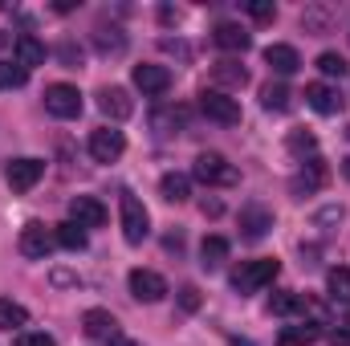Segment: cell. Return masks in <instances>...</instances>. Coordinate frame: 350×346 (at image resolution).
Returning a JSON list of instances; mask_svg holds the SVG:
<instances>
[{
  "mask_svg": "<svg viewBox=\"0 0 350 346\" xmlns=\"http://www.w3.org/2000/svg\"><path fill=\"white\" fill-rule=\"evenodd\" d=\"M122 151H126L122 131H114V127H98V131H90V155H94V163H114Z\"/></svg>",
  "mask_w": 350,
  "mask_h": 346,
  "instance_id": "52a82bcc",
  "label": "cell"
},
{
  "mask_svg": "<svg viewBox=\"0 0 350 346\" xmlns=\"http://www.w3.org/2000/svg\"><path fill=\"white\" fill-rule=\"evenodd\" d=\"M98 110H102L110 122H122V118L135 114V102H131V94L122 86H102L98 90Z\"/></svg>",
  "mask_w": 350,
  "mask_h": 346,
  "instance_id": "7c38bea8",
  "label": "cell"
},
{
  "mask_svg": "<svg viewBox=\"0 0 350 346\" xmlns=\"http://www.w3.org/2000/svg\"><path fill=\"white\" fill-rule=\"evenodd\" d=\"M8 45H12V37H8V33L0 29V49H8Z\"/></svg>",
  "mask_w": 350,
  "mask_h": 346,
  "instance_id": "ee69618b",
  "label": "cell"
},
{
  "mask_svg": "<svg viewBox=\"0 0 350 346\" xmlns=\"http://www.w3.org/2000/svg\"><path fill=\"white\" fill-rule=\"evenodd\" d=\"M301 25H306L310 33H326V25H330V12H326V8H306V12H301Z\"/></svg>",
  "mask_w": 350,
  "mask_h": 346,
  "instance_id": "e575fe53",
  "label": "cell"
},
{
  "mask_svg": "<svg viewBox=\"0 0 350 346\" xmlns=\"http://www.w3.org/2000/svg\"><path fill=\"white\" fill-rule=\"evenodd\" d=\"M151 131L155 135H179V131H187V106H155L151 110Z\"/></svg>",
  "mask_w": 350,
  "mask_h": 346,
  "instance_id": "5bb4252c",
  "label": "cell"
},
{
  "mask_svg": "<svg viewBox=\"0 0 350 346\" xmlns=\"http://www.w3.org/2000/svg\"><path fill=\"white\" fill-rule=\"evenodd\" d=\"M25 322H29V310L21 302H12V297H0V330H16L21 334Z\"/></svg>",
  "mask_w": 350,
  "mask_h": 346,
  "instance_id": "4316f807",
  "label": "cell"
},
{
  "mask_svg": "<svg viewBox=\"0 0 350 346\" xmlns=\"http://www.w3.org/2000/svg\"><path fill=\"white\" fill-rule=\"evenodd\" d=\"M159 49H163V53H175V57H183V62L191 57V49H187L183 41H172V37H163V41H159Z\"/></svg>",
  "mask_w": 350,
  "mask_h": 346,
  "instance_id": "ab89813d",
  "label": "cell"
},
{
  "mask_svg": "<svg viewBox=\"0 0 350 346\" xmlns=\"http://www.w3.org/2000/svg\"><path fill=\"white\" fill-rule=\"evenodd\" d=\"M131 297L155 306V302L167 297V281H163L155 269H131Z\"/></svg>",
  "mask_w": 350,
  "mask_h": 346,
  "instance_id": "ba28073f",
  "label": "cell"
},
{
  "mask_svg": "<svg viewBox=\"0 0 350 346\" xmlns=\"http://www.w3.org/2000/svg\"><path fill=\"white\" fill-rule=\"evenodd\" d=\"M330 346H350V330H334L330 334Z\"/></svg>",
  "mask_w": 350,
  "mask_h": 346,
  "instance_id": "b9f144b4",
  "label": "cell"
},
{
  "mask_svg": "<svg viewBox=\"0 0 350 346\" xmlns=\"http://www.w3.org/2000/svg\"><path fill=\"white\" fill-rule=\"evenodd\" d=\"M285 147H289L293 155H314V151H318V139H314V131H289Z\"/></svg>",
  "mask_w": 350,
  "mask_h": 346,
  "instance_id": "d6a6232c",
  "label": "cell"
},
{
  "mask_svg": "<svg viewBox=\"0 0 350 346\" xmlns=\"http://www.w3.org/2000/svg\"><path fill=\"white\" fill-rule=\"evenodd\" d=\"M318 326H310V322H297V326H281L277 330V346H314L318 343Z\"/></svg>",
  "mask_w": 350,
  "mask_h": 346,
  "instance_id": "603a6c76",
  "label": "cell"
},
{
  "mask_svg": "<svg viewBox=\"0 0 350 346\" xmlns=\"http://www.w3.org/2000/svg\"><path fill=\"white\" fill-rule=\"evenodd\" d=\"M200 208H204V216H220V212H224V204H220V200H204Z\"/></svg>",
  "mask_w": 350,
  "mask_h": 346,
  "instance_id": "60d3db41",
  "label": "cell"
},
{
  "mask_svg": "<svg viewBox=\"0 0 350 346\" xmlns=\"http://www.w3.org/2000/svg\"><path fill=\"white\" fill-rule=\"evenodd\" d=\"M82 330H86L90 338H102V343H106V338L118 334V322H114L110 310H86V314H82Z\"/></svg>",
  "mask_w": 350,
  "mask_h": 346,
  "instance_id": "ffe728a7",
  "label": "cell"
},
{
  "mask_svg": "<svg viewBox=\"0 0 350 346\" xmlns=\"http://www.w3.org/2000/svg\"><path fill=\"white\" fill-rule=\"evenodd\" d=\"M57 57L66 62V70H78L82 66V49H74V41H62L57 45Z\"/></svg>",
  "mask_w": 350,
  "mask_h": 346,
  "instance_id": "74e56055",
  "label": "cell"
},
{
  "mask_svg": "<svg viewBox=\"0 0 350 346\" xmlns=\"http://www.w3.org/2000/svg\"><path fill=\"white\" fill-rule=\"evenodd\" d=\"M318 70H322L326 78H342V74H347V57H342V53H322V57H318Z\"/></svg>",
  "mask_w": 350,
  "mask_h": 346,
  "instance_id": "836d02e7",
  "label": "cell"
},
{
  "mask_svg": "<svg viewBox=\"0 0 350 346\" xmlns=\"http://www.w3.org/2000/svg\"><path fill=\"white\" fill-rule=\"evenodd\" d=\"M269 310H273L277 318H293V314H301V310H306V297H301V293H273Z\"/></svg>",
  "mask_w": 350,
  "mask_h": 346,
  "instance_id": "f546056e",
  "label": "cell"
},
{
  "mask_svg": "<svg viewBox=\"0 0 350 346\" xmlns=\"http://www.w3.org/2000/svg\"><path fill=\"white\" fill-rule=\"evenodd\" d=\"M106 346H139L135 338H122V334H114V338H106Z\"/></svg>",
  "mask_w": 350,
  "mask_h": 346,
  "instance_id": "7bdbcfd3",
  "label": "cell"
},
{
  "mask_svg": "<svg viewBox=\"0 0 350 346\" xmlns=\"http://www.w3.org/2000/svg\"><path fill=\"white\" fill-rule=\"evenodd\" d=\"M326 179H330V168H326V159L310 155V159L301 163V172L289 179V191H293V196H314V191H318Z\"/></svg>",
  "mask_w": 350,
  "mask_h": 346,
  "instance_id": "9c48e42d",
  "label": "cell"
},
{
  "mask_svg": "<svg viewBox=\"0 0 350 346\" xmlns=\"http://www.w3.org/2000/svg\"><path fill=\"white\" fill-rule=\"evenodd\" d=\"M281 273V261L277 257H257V261H241L232 269V289L237 293H257L265 285H273Z\"/></svg>",
  "mask_w": 350,
  "mask_h": 346,
  "instance_id": "6da1fadb",
  "label": "cell"
},
{
  "mask_svg": "<svg viewBox=\"0 0 350 346\" xmlns=\"http://www.w3.org/2000/svg\"><path fill=\"white\" fill-rule=\"evenodd\" d=\"M265 62H269V70L281 74V78H289V74L301 70V57H297L293 45H269V49H265Z\"/></svg>",
  "mask_w": 350,
  "mask_h": 346,
  "instance_id": "d6986e66",
  "label": "cell"
},
{
  "mask_svg": "<svg viewBox=\"0 0 350 346\" xmlns=\"http://www.w3.org/2000/svg\"><path fill=\"white\" fill-rule=\"evenodd\" d=\"M273 232V208L265 204H245L241 208V237L245 241H265Z\"/></svg>",
  "mask_w": 350,
  "mask_h": 346,
  "instance_id": "30bf717a",
  "label": "cell"
},
{
  "mask_svg": "<svg viewBox=\"0 0 350 346\" xmlns=\"http://www.w3.org/2000/svg\"><path fill=\"white\" fill-rule=\"evenodd\" d=\"M306 102H310V110H318V114H338V110H342V94L334 86H326V82H310V86H306Z\"/></svg>",
  "mask_w": 350,
  "mask_h": 346,
  "instance_id": "e0dca14e",
  "label": "cell"
},
{
  "mask_svg": "<svg viewBox=\"0 0 350 346\" xmlns=\"http://www.w3.org/2000/svg\"><path fill=\"white\" fill-rule=\"evenodd\" d=\"M53 245H57V237H53L41 220H29V224L21 228V237H16L21 257H29V261H45L49 253H53Z\"/></svg>",
  "mask_w": 350,
  "mask_h": 346,
  "instance_id": "277c9868",
  "label": "cell"
},
{
  "mask_svg": "<svg viewBox=\"0 0 350 346\" xmlns=\"http://www.w3.org/2000/svg\"><path fill=\"white\" fill-rule=\"evenodd\" d=\"M212 82L241 90L245 82H249V74H245V66H237V62H216V66H212Z\"/></svg>",
  "mask_w": 350,
  "mask_h": 346,
  "instance_id": "83f0119b",
  "label": "cell"
},
{
  "mask_svg": "<svg viewBox=\"0 0 350 346\" xmlns=\"http://www.w3.org/2000/svg\"><path fill=\"white\" fill-rule=\"evenodd\" d=\"M342 175H347V179H350V159H342Z\"/></svg>",
  "mask_w": 350,
  "mask_h": 346,
  "instance_id": "bcb514c9",
  "label": "cell"
},
{
  "mask_svg": "<svg viewBox=\"0 0 350 346\" xmlns=\"http://www.w3.org/2000/svg\"><path fill=\"white\" fill-rule=\"evenodd\" d=\"M212 41H216L224 53H245V49L253 45V37H249L241 25H232V21H220V25L212 29Z\"/></svg>",
  "mask_w": 350,
  "mask_h": 346,
  "instance_id": "9a60e30c",
  "label": "cell"
},
{
  "mask_svg": "<svg viewBox=\"0 0 350 346\" xmlns=\"http://www.w3.org/2000/svg\"><path fill=\"white\" fill-rule=\"evenodd\" d=\"M135 86L143 94H167L172 90V70L167 66H135Z\"/></svg>",
  "mask_w": 350,
  "mask_h": 346,
  "instance_id": "ac0fdd59",
  "label": "cell"
},
{
  "mask_svg": "<svg viewBox=\"0 0 350 346\" xmlns=\"http://www.w3.org/2000/svg\"><path fill=\"white\" fill-rule=\"evenodd\" d=\"M200 110L212 122H220V127H237L241 122V102L228 98L224 90H200Z\"/></svg>",
  "mask_w": 350,
  "mask_h": 346,
  "instance_id": "5b68a950",
  "label": "cell"
},
{
  "mask_svg": "<svg viewBox=\"0 0 350 346\" xmlns=\"http://www.w3.org/2000/svg\"><path fill=\"white\" fill-rule=\"evenodd\" d=\"M159 196H163L167 204H183V200L191 196V175H183V172H167L163 179H159Z\"/></svg>",
  "mask_w": 350,
  "mask_h": 346,
  "instance_id": "7402d4cb",
  "label": "cell"
},
{
  "mask_svg": "<svg viewBox=\"0 0 350 346\" xmlns=\"http://www.w3.org/2000/svg\"><path fill=\"white\" fill-rule=\"evenodd\" d=\"M347 135H350V131H347Z\"/></svg>",
  "mask_w": 350,
  "mask_h": 346,
  "instance_id": "c3c4849f",
  "label": "cell"
},
{
  "mask_svg": "<svg viewBox=\"0 0 350 346\" xmlns=\"http://www.w3.org/2000/svg\"><path fill=\"white\" fill-rule=\"evenodd\" d=\"M179 310H183V314H196V310H200V289H196V285H183V289H179Z\"/></svg>",
  "mask_w": 350,
  "mask_h": 346,
  "instance_id": "f35d334b",
  "label": "cell"
},
{
  "mask_svg": "<svg viewBox=\"0 0 350 346\" xmlns=\"http://www.w3.org/2000/svg\"><path fill=\"white\" fill-rule=\"evenodd\" d=\"M228 261V241L224 237H204V245H200V265L204 269H220Z\"/></svg>",
  "mask_w": 350,
  "mask_h": 346,
  "instance_id": "d4e9b609",
  "label": "cell"
},
{
  "mask_svg": "<svg viewBox=\"0 0 350 346\" xmlns=\"http://www.w3.org/2000/svg\"><path fill=\"white\" fill-rule=\"evenodd\" d=\"M191 175H196L200 183H208V187H232V183L241 179V172H237L224 155H216V151L196 155V168H191Z\"/></svg>",
  "mask_w": 350,
  "mask_h": 346,
  "instance_id": "3957f363",
  "label": "cell"
},
{
  "mask_svg": "<svg viewBox=\"0 0 350 346\" xmlns=\"http://www.w3.org/2000/svg\"><path fill=\"white\" fill-rule=\"evenodd\" d=\"M45 110H49L53 118H78V114H82V94H78V86L53 82V86L45 90Z\"/></svg>",
  "mask_w": 350,
  "mask_h": 346,
  "instance_id": "8992f818",
  "label": "cell"
},
{
  "mask_svg": "<svg viewBox=\"0 0 350 346\" xmlns=\"http://www.w3.org/2000/svg\"><path fill=\"white\" fill-rule=\"evenodd\" d=\"M29 82V70H21L16 62H0V90H21Z\"/></svg>",
  "mask_w": 350,
  "mask_h": 346,
  "instance_id": "1f68e13d",
  "label": "cell"
},
{
  "mask_svg": "<svg viewBox=\"0 0 350 346\" xmlns=\"http://www.w3.org/2000/svg\"><path fill=\"white\" fill-rule=\"evenodd\" d=\"M118 220H122V237H126V245H143V241L151 237V216H147L143 200L131 196V191L118 196Z\"/></svg>",
  "mask_w": 350,
  "mask_h": 346,
  "instance_id": "7a4b0ae2",
  "label": "cell"
},
{
  "mask_svg": "<svg viewBox=\"0 0 350 346\" xmlns=\"http://www.w3.org/2000/svg\"><path fill=\"white\" fill-rule=\"evenodd\" d=\"M16 346H57V343H53V334H45V330H21V334H16Z\"/></svg>",
  "mask_w": 350,
  "mask_h": 346,
  "instance_id": "8d00e7d4",
  "label": "cell"
},
{
  "mask_svg": "<svg viewBox=\"0 0 350 346\" xmlns=\"http://www.w3.org/2000/svg\"><path fill=\"white\" fill-rule=\"evenodd\" d=\"M342 220H347V208H342V204H326V208H318V212H314V228H322V232L338 228Z\"/></svg>",
  "mask_w": 350,
  "mask_h": 346,
  "instance_id": "4dcf8cb0",
  "label": "cell"
},
{
  "mask_svg": "<svg viewBox=\"0 0 350 346\" xmlns=\"http://www.w3.org/2000/svg\"><path fill=\"white\" fill-rule=\"evenodd\" d=\"M245 8H249V16H253V21H261V25L277 16V4H273V0H249Z\"/></svg>",
  "mask_w": 350,
  "mask_h": 346,
  "instance_id": "d590c367",
  "label": "cell"
},
{
  "mask_svg": "<svg viewBox=\"0 0 350 346\" xmlns=\"http://www.w3.org/2000/svg\"><path fill=\"white\" fill-rule=\"evenodd\" d=\"M261 106L265 110H277V114H285L289 106H293V90L285 86V82H269L261 90Z\"/></svg>",
  "mask_w": 350,
  "mask_h": 346,
  "instance_id": "cb8c5ba5",
  "label": "cell"
},
{
  "mask_svg": "<svg viewBox=\"0 0 350 346\" xmlns=\"http://www.w3.org/2000/svg\"><path fill=\"white\" fill-rule=\"evenodd\" d=\"M12 53H16V66L21 70H33V66H45V41H37L33 33H21L16 41H12Z\"/></svg>",
  "mask_w": 350,
  "mask_h": 346,
  "instance_id": "2e32d148",
  "label": "cell"
},
{
  "mask_svg": "<svg viewBox=\"0 0 350 346\" xmlns=\"http://www.w3.org/2000/svg\"><path fill=\"white\" fill-rule=\"evenodd\" d=\"M228 346H253V343H249V338H232Z\"/></svg>",
  "mask_w": 350,
  "mask_h": 346,
  "instance_id": "f6af8a7d",
  "label": "cell"
},
{
  "mask_svg": "<svg viewBox=\"0 0 350 346\" xmlns=\"http://www.w3.org/2000/svg\"><path fill=\"white\" fill-rule=\"evenodd\" d=\"M41 175H45V163L41 159H12L4 168V179H8L12 191H33L41 183Z\"/></svg>",
  "mask_w": 350,
  "mask_h": 346,
  "instance_id": "8fae6325",
  "label": "cell"
},
{
  "mask_svg": "<svg viewBox=\"0 0 350 346\" xmlns=\"http://www.w3.org/2000/svg\"><path fill=\"white\" fill-rule=\"evenodd\" d=\"M94 49H98L102 57H118V53L126 49V33H122L118 25H110V29L98 25V29H94Z\"/></svg>",
  "mask_w": 350,
  "mask_h": 346,
  "instance_id": "44dd1931",
  "label": "cell"
},
{
  "mask_svg": "<svg viewBox=\"0 0 350 346\" xmlns=\"http://www.w3.org/2000/svg\"><path fill=\"white\" fill-rule=\"evenodd\" d=\"M326 289H330V297H334V302H347V306H350V269H347V265H338V269H330V273H326Z\"/></svg>",
  "mask_w": 350,
  "mask_h": 346,
  "instance_id": "f1b7e54d",
  "label": "cell"
},
{
  "mask_svg": "<svg viewBox=\"0 0 350 346\" xmlns=\"http://www.w3.org/2000/svg\"><path fill=\"white\" fill-rule=\"evenodd\" d=\"M53 237H57V245H62V249H70V253H82V249H86V228H82V224H74V220L57 224V228H53Z\"/></svg>",
  "mask_w": 350,
  "mask_h": 346,
  "instance_id": "484cf974",
  "label": "cell"
},
{
  "mask_svg": "<svg viewBox=\"0 0 350 346\" xmlns=\"http://www.w3.org/2000/svg\"><path fill=\"white\" fill-rule=\"evenodd\" d=\"M347 326H350V318H347Z\"/></svg>",
  "mask_w": 350,
  "mask_h": 346,
  "instance_id": "7dc6e473",
  "label": "cell"
},
{
  "mask_svg": "<svg viewBox=\"0 0 350 346\" xmlns=\"http://www.w3.org/2000/svg\"><path fill=\"white\" fill-rule=\"evenodd\" d=\"M70 216H74V224H82V228H102L110 212H106V204L94 200V196H74V200H70Z\"/></svg>",
  "mask_w": 350,
  "mask_h": 346,
  "instance_id": "4fadbf2b",
  "label": "cell"
}]
</instances>
